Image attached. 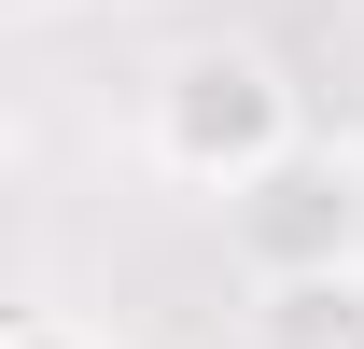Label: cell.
Masks as SVG:
<instances>
[{
	"label": "cell",
	"instance_id": "obj_1",
	"mask_svg": "<svg viewBox=\"0 0 364 349\" xmlns=\"http://www.w3.org/2000/svg\"><path fill=\"white\" fill-rule=\"evenodd\" d=\"M294 84H280L267 43H182L154 70V168L196 182V196H238V182H267L294 154Z\"/></svg>",
	"mask_w": 364,
	"mask_h": 349
},
{
	"label": "cell",
	"instance_id": "obj_2",
	"mask_svg": "<svg viewBox=\"0 0 364 349\" xmlns=\"http://www.w3.org/2000/svg\"><path fill=\"white\" fill-rule=\"evenodd\" d=\"M225 238L252 279H350L364 265V154H336V140H294L267 182H238L225 196Z\"/></svg>",
	"mask_w": 364,
	"mask_h": 349
},
{
	"label": "cell",
	"instance_id": "obj_3",
	"mask_svg": "<svg viewBox=\"0 0 364 349\" xmlns=\"http://www.w3.org/2000/svg\"><path fill=\"white\" fill-rule=\"evenodd\" d=\"M252 349H364V265L350 279H280L252 307Z\"/></svg>",
	"mask_w": 364,
	"mask_h": 349
},
{
	"label": "cell",
	"instance_id": "obj_4",
	"mask_svg": "<svg viewBox=\"0 0 364 349\" xmlns=\"http://www.w3.org/2000/svg\"><path fill=\"white\" fill-rule=\"evenodd\" d=\"M0 349H112V336H98V321H70V307H14V321H0Z\"/></svg>",
	"mask_w": 364,
	"mask_h": 349
},
{
	"label": "cell",
	"instance_id": "obj_5",
	"mask_svg": "<svg viewBox=\"0 0 364 349\" xmlns=\"http://www.w3.org/2000/svg\"><path fill=\"white\" fill-rule=\"evenodd\" d=\"M0 14H56V0H0Z\"/></svg>",
	"mask_w": 364,
	"mask_h": 349
}]
</instances>
